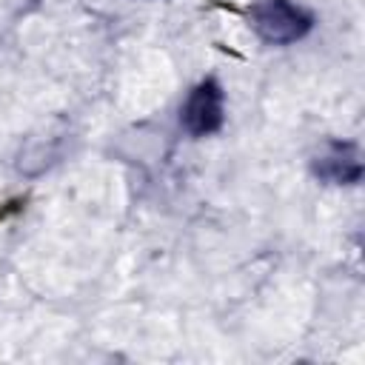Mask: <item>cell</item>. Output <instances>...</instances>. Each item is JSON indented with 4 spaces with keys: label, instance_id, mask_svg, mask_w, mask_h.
I'll return each mask as SVG.
<instances>
[{
    "label": "cell",
    "instance_id": "obj_2",
    "mask_svg": "<svg viewBox=\"0 0 365 365\" xmlns=\"http://www.w3.org/2000/svg\"><path fill=\"white\" fill-rule=\"evenodd\" d=\"M225 123V91L214 77L200 80L180 106V125L191 137H211Z\"/></svg>",
    "mask_w": 365,
    "mask_h": 365
},
{
    "label": "cell",
    "instance_id": "obj_3",
    "mask_svg": "<svg viewBox=\"0 0 365 365\" xmlns=\"http://www.w3.org/2000/svg\"><path fill=\"white\" fill-rule=\"evenodd\" d=\"M362 171V151L354 140H328L311 160V174L325 185H356Z\"/></svg>",
    "mask_w": 365,
    "mask_h": 365
},
{
    "label": "cell",
    "instance_id": "obj_1",
    "mask_svg": "<svg viewBox=\"0 0 365 365\" xmlns=\"http://www.w3.org/2000/svg\"><path fill=\"white\" fill-rule=\"evenodd\" d=\"M248 26L268 46H291L314 29V14L294 0H257L248 9Z\"/></svg>",
    "mask_w": 365,
    "mask_h": 365
}]
</instances>
